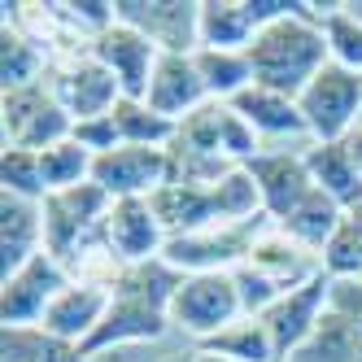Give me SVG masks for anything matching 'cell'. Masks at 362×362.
Here are the masks:
<instances>
[{
  "label": "cell",
  "mask_w": 362,
  "mask_h": 362,
  "mask_svg": "<svg viewBox=\"0 0 362 362\" xmlns=\"http://www.w3.org/2000/svg\"><path fill=\"white\" fill-rule=\"evenodd\" d=\"M293 362H362V332L345 315L327 310L310 341L293 354Z\"/></svg>",
  "instance_id": "cb8c5ba5"
},
{
  "label": "cell",
  "mask_w": 362,
  "mask_h": 362,
  "mask_svg": "<svg viewBox=\"0 0 362 362\" xmlns=\"http://www.w3.org/2000/svg\"><path fill=\"white\" fill-rule=\"evenodd\" d=\"M92 184L105 188L114 201L122 197H153L166 184V148L118 144L92 162Z\"/></svg>",
  "instance_id": "8fae6325"
},
{
  "label": "cell",
  "mask_w": 362,
  "mask_h": 362,
  "mask_svg": "<svg viewBox=\"0 0 362 362\" xmlns=\"http://www.w3.org/2000/svg\"><path fill=\"white\" fill-rule=\"evenodd\" d=\"M70 140L74 144H83L92 158H100V153H110L122 144L118 136V127H114V114H100V118H83V122H74L70 127Z\"/></svg>",
  "instance_id": "e575fe53"
},
{
  "label": "cell",
  "mask_w": 362,
  "mask_h": 362,
  "mask_svg": "<svg viewBox=\"0 0 362 362\" xmlns=\"http://www.w3.org/2000/svg\"><path fill=\"white\" fill-rule=\"evenodd\" d=\"M332 310L345 315L362 332V275L358 279H332Z\"/></svg>",
  "instance_id": "d590c367"
},
{
  "label": "cell",
  "mask_w": 362,
  "mask_h": 362,
  "mask_svg": "<svg viewBox=\"0 0 362 362\" xmlns=\"http://www.w3.org/2000/svg\"><path fill=\"white\" fill-rule=\"evenodd\" d=\"M0 354H5V362H96L79 345L57 341L44 327H5L0 332Z\"/></svg>",
  "instance_id": "484cf974"
},
{
  "label": "cell",
  "mask_w": 362,
  "mask_h": 362,
  "mask_svg": "<svg viewBox=\"0 0 362 362\" xmlns=\"http://www.w3.org/2000/svg\"><path fill=\"white\" fill-rule=\"evenodd\" d=\"M245 53L253 62V83L297 100L310 88V79L332 62L327 40H323V9L301 0L297 13H288V18H279V22L257 31Z\"/></svg>",
  "instance_id": "6da1fadb"
},
{
  "label": "cell",
  "mask_w": 362,
  "mask_h": 362,
  "mask_svg": "<svg viewBox=\"0 0 362 362\" xmlns=\"http://www.w3.org/2000/svg\"><path fill=\"white\" fill-rule=\"evenodd\" d=\"M170 327H179L192 341H210L223 327H231L245 310H240V293H236V275L231 271H201V275H184L179 293L170 301Z\"/></svg>",
  "instance_id": "3957f363"
},
{
  "label": "cell",
  "mask_w": 362,
  "mask_h": 362,
  "mask_svg": "<svg viewBox=\"0 0 362 362\" xmlns=\"http://www.w3.org/2000/svg\"><path fill=\"white\" fill-rule=\"evenodd\" d=\"M148 105L166 114L170 122H184L192 118L201 105H210V92L201 83V70L192 62V53H162L158 57V70L148 79Z\"/></svg>",
  "instance_id": "5bb4252c"
},
{
  "label": "cell",
  "mask_w": 362,
  "mask_h": 362,
  "mask_svg": "<svg viewBox=\"0 0 362 362\" xmlns=\"http://www.w3.org/2000/svg\"><path fill=\"white\" fill-rule=\"evenodd\" d=\"M297 105H301L305 132L315 144L349 140V132L362 122V74L327 62L315 79H310V88L297 96Z\"/></svg>",
  "instance_id": "7a4b0ae2"
},
{
  "label": "cell",
  "mask_w": 362,
  "mask_h": 362,
  "mask_svg": "<svg viewBox=\"0 0 362 362\" xmlns=\"http://www.w3.org/2000/svg\"><path fill=\"white\" fill-rule=\"evenodd\" d=\"M319 267L332 279H358L362 275V231H354L349 223H341V231L323 245Z\"/></svg>",
  "instance_id": "d6a6232c"
},
{
  "label": "cell",
  "mask_w": 362,
  "mask_h": 362,
  "mask_svg": "<svg viewBox=\"0 0 362 362\" xmlns=\"http://www.w3.org/2000/svg\"><path fill=\"white\" fill-rule=\"evenodd\" d=\"M44 253V210L40 201L0 192V279Z\"/></svg>",
  "instance_id": "2e32d148"
},
{
  "label": "cell",
  "mask_w": 362,
  "mask_h": 362,
  "mask_svg": "<svg viewBox=\"0 0 362 362\" xmlns=\"http://www.w3.org/2000/svg\"><path fill=\"white\" fill-rule=\"evenodd\" d=\"M0 192L22 197V201H44V166H40V153L31 148H5L0 153Z\"/></svg>",
  "instance_id": "1f68e13d"
},
{
  "label": "cell",
  "mask_w": 362,
  "mask_h": 362,
  "mask_svg": "<svg viewBox=\"0 0 362 362\" xmlns=\"http://www.w3.org/2000/svg\"><path fill=\"white\" fill-rule=\"evenodd\" d=\"M70 279L74 275L53 253H35L27 267L5 275L0 279V319H5V327H40L48 305L57 301V293Z\"/></svg>",
  "instance_id": "5b68a950"
},
{
  "label": "cell",
  "mask_w": 362,
  "mask_h": 362,
  "mask_svg": "<svg viewBox=\"0 0 362 362\" xmlns=\"http://www.w3.org/2000/svg\"><path fill=\"white\" fill-rule=\"evenodd\" d=\"M162 362H192V354H175V358H162Z\"/></svg>",
  "instance_id": "60d3db41"
},
{
  "label": "cell",
  "mask_w": 362,
  "mask_h": 362,
  "mask_svg": "<svg viewBox=\"0 0 362 362\" xmlns=\"http://www.w3.org/2000/svg\"><path fill=\"white\" fill-rule=\"evenodd\" d=\"M110 288H100V284L92 279H70L66 288L57 293V301L48 305V315H44V332L48 336H57V341H70V345H79L100 327V319H105V310H110Z\"/></svg>",
  "instance_id": "9a60e30c"
},
{
  "label": "cell",
  "mask_w": 362,
  "mask_h": 362,
  "mask_svg": "<svg viewBox=\"0 0 362 362\" xmlns=\"http://www.w3.org/2000/svg\"><path fill=\"white\" fill-rule=\"evenodd\" d=\"M0 118H5V148H31V153L70 140V127H74V118L62 110V100L53 96L48 83L9 88L5 100H0Z\"/></svg>",
  "instance_id": "277c9868"
},
{
  "label": "cell",
  "mask_w": 362,
  "mask_h": 362,
  "mask_svg": "<svg viewBox=\"0 0 362 362\" xmlns=\"http://www.w3.org/2000/svg\"><path fill=\"white\" fill-rule=\"evenodd\" d=\"M197 349H201V354L231 358V362H279L267 323H262V319H249V315H240L231 327H223L218 336H210V341H201Z\"/></svg>",
  "instance_id": "d4e9b609"
},
{
  "label": "cell",
  "mask_w": 362,
  "mask_h": 362,
  "mask_svg": "<svg viewBox=\"0 0 362 362\" xmlns=\"http://www.w3.org/2000/svg\"><path fill=\"white\" fill-rule=\"evenodd\" d=\"M210 197H214L218 223H249V218H262V214H267V210H262V192H257L253 175H249L245 166H231L218 184L210 188Z\"/></svg>",
  "instance_id": "83f0119b"
},
{
  "label": "cell",
  "mask_w": 362,
  "mask_h": 362,
  "mask_svg": "<svg viewBox=\"0 0 362 362\" xmlns=\"http://www.w3.org/2000/svg\"><path fill=\"white\" fill-rule=\"evenodd\" d=\"M53 96L62 100V110L83 122V118H100V114H114V105L122 100V88L118 79L100 66L92 53H79V57H66L57 70H53Z\"/></svg>",
  "instance_id": "ba28073f"
},
{
  "label": "cell",
  "mask_w": 362,
  "mask_h": 362,
  "mask_svg": "<svg viewBox=\"0 0 362 362\" xmlns=\"http://www.w3.org/2000/svg\"><path fill=\"white\" fill-rule=\"evenodd\" d=\"M192 62L210 100H236L245 88H253V62L245 48H197Z\"/></svg>",
  "instance_id": "603a6c76"
},
{
  "label": "cell",
  "mask_w": 362,
  "mask_h": 362,
  "mask_svg": "<svg viewBox=\"0 0 362 362\" xmlns=\"http://www.w3.org/2000/svg\"><path fill=\"white\" fill-rule=\"evenodd\" d=\"M88 53L118 79L122 96H132V100L148 96V79H153V70H158V57H162V48L148 35H140L136 27H127V22H114L110 31H100L88 44Z\"/></svg>",
  "instance_id": "52a82bcc"
},
{
  "label": "cell",
  "mask_w": 362,
  "mask_h": 362,
  "mask_svg": "<svg viewBox=\"0 0 362 362\" xmlns=\"http://www.w3.org/2000/svg\"><path fill=\"white\" fill-rule=\"evenodd\" d=\"M332 310V275H315V279H305L301 288H293V293H284L267 315H262V323H267V332H271V341H275V354H279V362H293V354L310 341V332L319 327V319Z\"/></svg>",
  "instance_id": "8992f818"
},
{
  "label": "cell",
  "mask_w": 362,
  "mask_h": 362,
  "mask_svg": "<svg viewBox=\"0 0 362 362\" xmlns=\"http://www.w3.org/2000/svg\"><path fill=\"white\" fill-rule=\"evenodd\" d=\"M245 9H249V18H253V27L262 31V27H271V22L297 13L301 0H245Z\"/></svg>",
  "instance_id": "8d00e7d4"
},
{
  "label": "cell",
  "mask_w": 362,
  "mask_h": 362,
  "mask_svg": "<svg viewBox=\"0 0 362 362\" xmlns=\"http://www.w3.org/2000/svg\"><path fill=\"white\" fill-rule=\"evenodd\" d=\"M92 153L74 140H62L53 148L40 153V166H44V188L48 192H66V188H79V184H92Z\"/></svg>",
  "instance_id": "f1b7e54d"
},
{
  "label": "cell",
  "mask_w": 362,
  "mask_h": 362,
  "mask_svg": "<svg viewBox=\"0 0 362 362\" xmlns=\"http://www.w3.org/2000/svg\"><path fill=\"white\" fill-rule=\"evenodd\" d=\"M118 22L148 35L162 53H197V5L192 0H114Z\"/></svg>",
  "instance_id": "30bf717a"
},
{
  "label": "cell",
  "mask_w": 362,
  "mask_h": 362,
  "mask_svg": "<svg viewBox=\"0 0 362 362\" xmlns=\"http://www.w3.org/2000/svg\"><path fill=\"white\" fill-rule=\"evenodd\" d=\"M345 144H349V153H354V162H358V170H362V122H358L354 132H349V140H345Z\"/></svg>",
  "instance_id": "74e56055"
},
{
  "label": "cell",
  "mask_w": 362,
  "mask_h": 362,
  "mask_svg": "<svg viewBox=\"0 0 362 362\" xmlns=\"http://www.w3.org/2000/svg\"><path fill=\"white\" fill-rule=\"evenodd\" d=\"M192 362H231V358H218V354H201V349H192Z\"/></svg>",
  "instance_id": "ab89813d"
},
{
  "label": "cell",
  "mask_w": 362,
  "mask_h": 362,
  "mask_svg": "<svg viewBox=\"0 0 362 362\" xmlns=\"http://www.w3.org/2000/svg\"><path fill=\"white\" fill-rule=\"evenodd\" d=\"M40 66H44V57H40L35 40H27L5 22V35H0V79H5V92L40 83Z\"/></svg>",
  "instance_id": "4dcf8cb0"
},
{
  "label": "cell",
  "mask_w": 362,
  "mask_h": 362,
  "mask_svg": "<svg viewBox=\"0 0 362 362\" xmlns=\"http://www.w3.org/2000/svg\"><path fill=\"white\" fill-rule=\"evenodd\" d=\"M231 275H236V293H240V310H245V315L249 319H262L267 315V310L284 297V293H288V288H279V284L271 279V275H262V271H257V267H236V271H231Z\"/></svg>",
  "instance_id": "836d02e7"
},
{
  "label": "cell",
  "mask_w": 362,
  "mask_h": 362,
  "mask_svg": "<svg viewBox=\"0 0 362 362\" xmlns=\"http://www.w3.org/2000/svg\"><path fill=\"white\" fill-rule=\"evenodd\" d=\"M170 332V315L148 301H136V297H110V310L100 327L83 341V354L88 358H100L118 345H144V341H162Z\"/></svg>",
  "instance_id": "4fadbf2b"
},
{
  "label": "cell",
  "mask_w": 362,
  "mask_h": 362,
  "mask_svg": "<svg viewBox=\"0 0 362 362\" xmlns=\"http://www.w3.org/2000/svg\"><path fill=\"white\" fill-rule=\"evenodd\" d=\"M105 240L114 249V257L122 267L132 262H148V257H162L166 249V227L153 214L148 197H122L110 205L105 214Z\"/></svg>",
  "instance_id": "7c38bea8"
},
{
  "label": "cell",
  "mask_w": 362,
  "mask_h": 362,
  "mask_svg": "<svg viewBox=\"0 0 362 362\" xmlns=\"http://www.w3.org/2000/svg\"><path fill=\"white\" fill-rule=\"evenodd\" d=\"M231 110H236L249 127L262 140H284V136H310L305 132V118H301V105L293 96H284V92H271L262 83H253L245 88L236 100H227Z\"/></svg>",
  "instance_id": "e0dca14e"
},
{
  "label": "cell",
  "mask_w": 362,
  "mask_h": 362,
  "mask_svg": "<svg viewBox=\"0 0 362 362\" xmlns=\"http://www.w3.org/2000/svg\"><path fill=\"white\" fill-rule=\"evenodd\" d=\"M305 166H310V179H315V188H323L336 205H349L362 197V170L354 162V153L345 140L336 144H310L305 148Z\"/></svg>",
  "instance_id": "d6986e66"
},
{
  "label": "cell",
  "mask_w": 362,
  "mask_h": 362,
  "mask_svg": "<svg viewBox=\"0 0 362 362\" xmlns=\"http://www.w3.org/2000/svg\"><path fill=\"white\" fill-rule=\"evenodd\" d=\"M179 284H184V271L170 267L166 257H148V262H132V267H122L110 284V293L114 297H136V301H148V305H158V310H170L175 293H179Z\"/></svg>",
  "instance_id": "7402d4cb"
},
{
  "label": "cell",
  "mask_w": 362,
  "mask_h": 362,
  "mask_svg": "<svg viewBox=\"0 0 362 362\" xmlns=\"http://www.w3.org/2000/svg\"><path fill=\"white\" fill-rule=\"evenodd\" d=\"M253 175L257 192H262V210L271 223H284L297 205L315 192V179H310L305 153H288V148H262L257 158L245 166Z\"/></svg>",
  "instance_id": "9c48e42d"
},
{
  "label": "cell",
  "mask_w": 362,
  "mask_h": 362,
  "mask_svg": "<svg viewBox=\"0 0 362 362\" xmlns=\"http://www.w3.org/2000/svg\"><path fill=\"white\" fill-rule=\"evenodd\" d=\"M345 223H349L354 231H362V197H358V201L349 205V210H345Z\"/></svg>",
  "instance_id": "f35d334b"
},
{
  "label": "cell",
  "mask_w": 362,
  "mask_h": 362,
  "mask_svg": "<svg viewBox=\"0 0 362 362\" xmlns=\"http://www.w3.org/2000/svg\"><path fill=\"white\" fill-rule=\"evenodd\" d=\"M253 35L245 0H197V48H249Z\"/></svg>",
  "instance_id": "ffe728a7"
},
{
  "label": "cell",
  "mask_w": 362,
  "mask_h": 362,
  "mask_svg": "<svg viewBox=\"0 0 362 362\" xmlns=\"http://www.w3.org/2000/svg\"><path fill=\"white\" fill-rule=\"evenodd\" d=\"M323 40H327V57L336 66L362 74V18L358 13H349L345 5H327L323 9Z\"/></svg>",
  "instance_id": "f546056e"
},
{
  "label": "cell",
  "mask_w": 362,
  "mask_h": 362,
  "mask_svg": "<svg viewBox=\"0 0 362 362\" xmlns=\"http://www.w3.org/2000/svg\"><path fill=\"white\" fill-rule=\"evenodd\" d=\"M341 223H345V205H336L323 188H315L297 210L284 218V223H275L284 236H293L301 249H310V253H323V245L341 231Z\"/></svg>",
  "instance_id": "44dd1931"
},
{
  "label": "cell",
  "mask_w": 362,
  "mask_h": 362,
  "mask_svg": "<svg viewBox=\"0 0 362 362\" xmlns=\"http://www.w3.org/2000/svg\"><path fill=\"white\" fill-rule=\"evenodd\" d=\"M148 201H153V214H158L162 227H166V240H170V236H192V231H205V227H214V223H218L210 188L162 184Z\"/></svg>",
  "instance_id": "ac0fdd59"
},
{
  "label": "cell",
  "mask_w": 362,
  "mask_h": 362,
  "mask_svg": "<svg viewBox=\"0 0 362 362\" xmlns=\"http://www.w3.org/2000/svg\"><path fill=\"white\" fill-rule=\"evenodd\" d=\"M114 127H118L122 144H140V148H166L179 132V122L158 114L148 100H132V96H122L114 105Z\"/></svg>",
  "instance_id": "4316f807"
}]
</instances>
